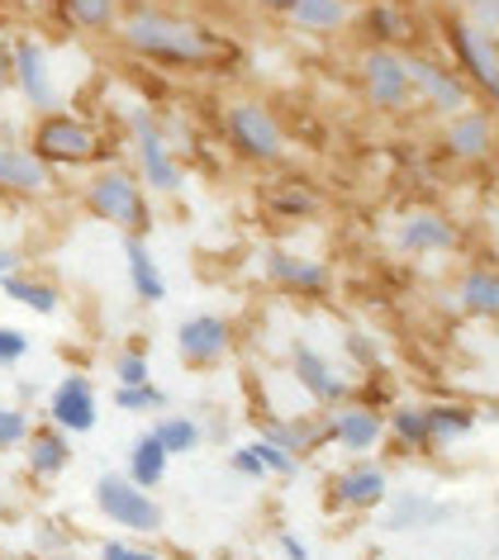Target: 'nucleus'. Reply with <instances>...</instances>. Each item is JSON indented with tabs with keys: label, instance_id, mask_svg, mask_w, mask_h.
I'll return each mask as SVG.
<instances>
[{
	"label": "nucleus",
	"instance_id": "f257e3e1",
	"mask_svg": "<svg viewBox=\"0 0 499 560\" xmlns=\"http://www.w3.org/2000/svg\"><path fill=\"white\" fill-rule=\"evenodd\" d=\"M124 44L143 58H162V62H182V67H205L219 58V38L205 34L200 24L172 20V15H134L124 24Z\"/></svg>",
	"mask_w": 499,
	"mask_h": 560
},
{
	"label": "nucleus",
	"instance_id": "f03ea898",
	"mask_svg": "<svg viewBox=\"0 0 499 560\" xmlns=\"http://www.w3.org/2000/svg\"><path fill=\"white\" fill-rule=\"evenodd\" d=\"M86 205L95 219L115 223V229H124L129 237H143L148 233V205H143V186L129 176V172H105L91 180L86 190Z\"/></svg>",
	"mask_w": 499,
	"mask_h": 560
},
{
	"label": "nucleus",
	"instance_id": "7ed1b4c3",
	"mask_svg": "<svg viewBox=\"0 0 499 560\" xmlns=\"http://www.w3.org/2000/svg\"><path fill=\"white\" fill-rule=\"evenodd\" d=\"M34 158L44 166H53V162L58 166H86V162L101 158V138L72 115H48L34 133Z\"/></svg>",
	"mask_w": 499,
	"mask_h": 560
},
{
	"label": "nucleus",
	"instance_id": "20e7f679",
	"mask_svg": "<svg viewBox=\"0 0 499 560\" xmlns=\"http://www.w3.org/2000/svg\"><path fill=\"white\" fill-rule=\"evenodd\" d=\"M95 503H101V513L109 523H119L129 532H158L162 527V509L129 480V475H105V480L95 485Z\"/></svg>",
	"mask_w": 499,
	"mask_h": 560
},
{
	"label": "nucleus",
	"instance_id": "39448f33",
	"mask_svg": "<svg viewBox=\"0 0 499 560\" xmlns=\"http://www.w3.org/2000/svg\"><path fill=\"white\" fill-rule=\"evenodd\" d=\"M229 138H233V148H239L243 158H253V162H276L281 158V148H286L281 124H276L262 105L229 109Z\"/></svg>",
	"mask_w": 499,
	"mask_h": 560
},
{
	"label": "nucleus",
	"instance_id": "423d86ee",
	"mask_svg": "<svg viewBox=\"0 0 499 560\" xmlns=\"http://www.w3.org/2000/svg\"><path fill=\"white\" fill-rule=\"evenodd\" d=\"M134 133H138V158H143V180L162 195H176L182 190V166L172 162V152H166L162 133H158V119H152L148 109L134 115Z\"/></svg>",
	"mask_w": 499,
	"mask_h": 560
},
{
	"label": "nucleus",
	"instance_id": "0eeeda50",
	"mask_svg": "<svg viewBox=\"0 0 499 560\" xmlns=\"http://www.w3.org/2000/svg\"><path fill=\"white\" fill-rule=\"evenodd\" d=\"M362 77H367V101L381 105V109H405L409 105V77H405V58L399 52H371L362 62Z\"/></svg>",
	"mask_w": 499,
	"mask_h": 560
},
{
	"label": "nucleus",
	"instance_id": "6e6552de",
	"mask_svg": "<svg viewBox=\"0 0 499 560\" xmlns=\"http://www.w3.org/2000/svg\"><path fill=\"white\" fill-rule=\"evenodd\" d=\"M405 77H409V91H419L438 115H462L466 101H471L462 81H456L452 72H442V67H433V62H423V58H409Z\"/></svg>",
	"mask_w": 499,
	"mask_h": 560
},
{
	"label": "nucleus",
	"instance_id": "1a4fd4ad",
	"mask_svg": "<svg viewBox=\"0 0 499 560\" xmlns=\"http://www.w3.org/2000/svg\"><path fill=\"white\" fill-rule=\"evenodd\" d=\"M452 48L462 52L466 72L476 77V86L485 95H499V58H495V38L476 30V24H452Z\"/></svg>",
	"mask_w": 499,
	"mask_h": 560
},
{
	"label": "nucleus",
	"instance_id": "9d476101",
	"mask_svg": "<svg viewBox=\"0 0 499 560\" xmlns=\"http://www.w3.org/2000/svg\"><path fill=\"white\" fill-rule=\"evenodd\" d=\"M10 72H15L20 91L30 95V105H38V109L58 105V91H53V81H48V58L34 38H20V44L10 48Z\"/></svg>",
	"mask_w": 499,
	"mask_h": 560
},
{
	"label": "nucleus",
	"instance_id": "9b49d317",
	"mask_svg": "<svg viewBox=\"0 0 499 560\" xmlns=\"http://www.w3.org/2000/svg\"><path fill=\"white\" fill-rule=\"evenodd\" d=\"M53 423L62 432H91L95 428V389L86 375H67L53 395Z\"/></svg>",
	"mask_w": 499,
	"mask_h": 560
},
{
	"label": "nucleus",
	"instance_id": "f8f14e48",
	"mask_svg": "<svg viewBox=\"0 0 499 560\" xmlns=\"http://www.w3.org/2000/svg\"><path fill=\"white\" fill-rule=\"evenodd\" d=\"M176 342H182L186 361H219L229 352V324L214 314H196L176 328Z\"/></svg>",
	"mask_w": 499,
	"mask_h": 560
},
{
	"label": "nucleus",
	"instance_id": "ddd939ff",
	"mask_svg": "<svg viewBox=\"0 0 499 560\" xmlns=\"http://www.w3.org/2000/svg\"><path fill=\"white\" fill-rule=\"evenodd\" d=\"M0 190L10 195H44L48 190V166L24 148L0 143Z\"/></svg>",
	"mask_w": 499,
	"mask_h": 560
},
{
	"label": "nucleus",
	"instance_id": "4468645a",
	"mask_svg": "<svg viewBox=\"0 0 499 560\" xmlns=\"http://www.w3.org/2000/svg\"><path fill=\"white\" fill-rule=\"evenodd\" d=\"M290 361H295V381H300L304 389H310V395H314L318 404H338V399H343V381L333 375V366L314 352L310 342H300L295 352H290Z\"/></svg>",
	"mask_w": 499,
	"mask_h": 560
},
{
	"label": "nucleus",
	"instance_id": "2eb2a0df",
	"mask_svg": "<svg viewBox=\"0 0 499 560\" xmlns=\"http://www.w3.org/2000/svg\"><path fill=\"white\" fill-rule=\"evenodd\" d=\"M333 499H338L343 509H376V503L385 499V475L376 466L343 470L338 480H333Z\"/></svg>",
	"mask_w": 499,
	"mask_h": 560
},
{
	"label": "nucleus",
	"instance_id": "dca6fc26",
	"mask_svg": "<svg viewBox=\"0 0 499 560\" xmlns=\"http://www.w3.org/2000/svg\"><path fill=\"white\" fill-rule=\"evenodd\" d=\"M267 271H271V280H281L286 290H300V295H318V290H328V271H324V266L304 261V257H295V252H271Z\"/></svg>",
	"mask_w": 499,
	"mask_h": 560
},
{
	"label": "nucleus",
	"instance_id": "f3484780",
	"mask_svg": "<svg viewBox=\"0 0 499 560\" xmlns=\"http://www.w3.org/2000/svg\"><path fill=\"white\" fill-rule=\"evenodd\" d=\"M495 143V129H490V115H476V109H462L452 124H448V148L456 152V158L476 162L485 158Z\"/></svg>",
	"mask_w": 499,
	"mask_h": 560
},
{
	"label": "nucleus",
	"instance_id": "a211bd4d",
	"mask_svg": "<svg viewBox=\"0 0 499 560\" xmlns=\"http://www.w3.org/2000/svg\"><path fill=\"white\" fill-rule=\"evenodd\" d=\"M452 243H456L452 223L438 214H409L399 223V247L405 252H448Z\"/></svg>",
	"mask_w": 499,
	"mask_h": 560
},
{
	"label": "nucleus",
	"instance_id": "6ab92c4d",
	"mask_svg": "<svg viewBox=\"0 0 499 560\" xmlns=\"http://www.w3.org/2000/svg\"><path fill=\"white\" fill-rule=\"evenodd\" d=\"M385 432V418L371 413V409H338L333 413V438H338L348 452H367V446H376Z\"/></svg>",
	"mask_w": 499,
	"mask_h": 560
},
{
	"label": "nucleus",
	"instance_id": "aec40b11",
	"mask_svg": "<svg viewBox=\"0 0 499 560\" xmlns=\"http://www.w3.org/2000/svg\"><path fill=\"white\" fill-rule=\"evenodd\" d=\"M124 257H129V280H134V290L143 295L148 304H158L166 295V285H162V276H158V261H152V252L143 247V237H129L124 243Z\"/></svg>",
	"mask_w": 499,
	"mask_h": 560
},
{
	"label": "nucleus",
	"instance_id": "412c9836",
	"mask_svg": "<svg viewBox=\"0 0 499 560\" xmlns=\"http://www.w3.org/2000/svg\"><path fill=\"white\" fill-rule=\"evenodd\" d=\"M462 310L476 314V318L499 314V276L490 271V266H476V271L462 280Z\"/></svg>",
	"mask_w": 499,
	"mask_h": 560
},
{
	"label": "nucleus",
	"instance_id": "4be33fe9",
	"mask_svg": "<svg viewBox=\"0 0 499 560\" xmlns=\"http://www.w3.org/2000/svg\"><path fill=\"white\" fill-rule=\"evenodd\" d=\"M162 475H166V452H162V442L152 438V432H143V438L134 442V452H129V480L138 489H152V485H162Z\"/></svg>",
	"mask_w": 499,
	"mask_h": 560
},
{
	"label": "nucleus",
	"instance_id": "5701e85b",
	"mask_svg": "<svg viewBox=\"0 0 499 560\" xmlns=\"http://www.w3.org/2000/svg\"><path fill=\"white\" fill-rule=\"evenodd\" d=\"M290 20H295L300 30L328 34L348 20V5H343V0H295V5H290Z\"/></svg>",
	"mask_w": 499,
	"mask_h": 560
},
{
	"label": "nucleus",
	"instance_id": "b1692460",
	"mask_svg": "<svg viewBox=\"0 0 499 560\" xmlns=\"http://www.w3.org/2000/svg\"><path fill=\"white\" fill-rule=\"evenodd\" d=\"M428 413V442H456L476 428V413L462 409V404H438V409H423Z\"/></svg>",
	"mask_w": 499,
	"mask_h": 560
},
{
	"label": "nucleus",
	"instance_id": "393cba45",
	"mask_svg": "<svg viewBox=\"0 0 499 560\" xmlns=\"http://www.w3.org/2000/svg\"><path fill=\"white\" fill-rule=\"evenodd\" d=\"M67 460H72V452H67L62 432H34L30 438V470L34 475H58V470H67Z\"/></svg>",
	"mask_w": 499,
	"mask_h": 560
},
{
	"label": "nucleus",
	"instance_id": "a878e982",
	"mask_svg": "<svg viewBox=\"0 0 499 560\" xmlns=\"http://www.w3.org/2000/svg\"><path fill=\"white\" fill-rule=\"evenodd\" d=\"M5 295H10V300H20V304H30L34 314H53V310H58V290L44 285V280L5 276Z\"/></svg>",
	"mask_w": 499,
	"mask_h": 560
},
{
	"label": "nucleus",
	"instance_id": "bb28decb",
	"mask_svg": "<svg viewBox=\"0 0 499 560\" xmlns=\"http://www.w3.org/2000/svg\"><path fill=\"white\" fill-rule=\"evenodd\" d=\"M152 438L162 442L166 456H182V452H190V446L200 442V428L190 423V418H162V423L152 428Z\"/></svg>",
	"mask_w": 499,
	"mask_h": 560
},
{
	"label": "nucleus",
	"instance_id": "cd10ccee",
	"mask_svg": "<svg viewBox=\"0 0 499 560\" xmlns=\"http://www.w3.org/2000/svg\"><path fill=\"white\" fill-rule=\"evenodd\" d=\"M391 428H395V438L399 442H409V446H428V413L423 409H395V418H391Z\"/></svg>",
	"mask_w": 499,
	"mask_h": 560
},
{
	"label": "nucleus",
	"instance_id": "c85d7f7f",
	"mask_svg": "<svg viewBox=\"0 0 499 560\" xmlns=\"http://www.w3.org/2000/svg\"><path fill=\"white\" fill-rule=\"evenodd\" d=\"M67 15L86 30H105L115 20V0H67Z\"/></svg>",
	"mask_w": 499,
	"mask_h": 560
},
{
	"label": "nucleus",
	"instance_id": "c756f323",
	"mask_svg": "<svg viewBox=\"0 0 499 560\" xmlns=\"http://www.w3.org/2000/svg\"><path fill=\"white\" fill-rule=\"evenodd\" d=\"M119 409H129V413H143V409H166V395L162 389H152L148 385H119V395H115Z\"/></svg>",
	"mask_w": 499,
	"mask_h": 560
},
{
	"label": "nucleus",
	"instance_id": "7c9ffc66",
	"mask_svg": "<svg viewBox=\"0 0 499 560\" xmlns=\"http://www.w3.org/2000/svg\"><path fill=\"white\" fill-rule=\"evenodd\" d=\"M253 456L262 460L267 475H295V466H300V456H290L286 446H276V442H253Z\"/></svg>",
	"mask_w": 499,
	"mask_h": 560
},
{
	"label": "nucleus",
	"instance_id": "2f4dec72",
	"mask_svg": "<svg viewBox=\"0 0 499 560\" xmlns=\"http://www.w3.org/2000/svg\"><path fill=\"white\" fill-rule=\"evenodd\" d=\"M438 517H448V509H433V503H423V499H405L399 509L391 513V527H414V523H438Z\"/></svg>",
	"mask_w": 499,
	"mask_h": 560
},
{
	"label": "nucleus",
	"instance_id": "473e14b6",
	"mask_svg": "<svg viewBox=\"0 0 499 560\" xmlns=\"http://www.w3.org/2000/svg\"><path fill=\"white\" fill-rule=\"evenodd\" d=\"M115 375H119V385H148V381H152L148 357H143V352H124L119 366H115Z\"/></svg>",
	"mask_w": 499,
	"mask_h": 560
},
{
	"label": "nucleus",
	"instance_id": "72a5a7b5",
	"mask_svg": "<svg viewBox=\"0 0 499 560\" xmlns=\"http://www.w3.org/2000/svg\"><path fill=\"white\" fill-rule=\"evenodd\" d=\"M30 438V418L20 409H0V446H20Z\"/></svg>",
	"mask_w": 499,
	"mask_h": 560
},
{
	"label": "nucleus",
	"instance_id": "f704fd0d",
	"mask_svg": "<svg viewBox=\"0 0 499 560\" xmlns=\"http://www.w3.org/2000/svg\"><path fill=\"white\" fill-rule=\"evenodd\" d=\"M24 352H30V338L20 328H0V366H15Z\"/></svg>",
	"mask_w": 499,
	"mask_h": 560
},
{
	"label": "nucleus",
	"instance_id": "c9c22d12",
	"mask_svg": "<svg viewBox=\"0 0 499 560\" xmlns=\"http://www.w3.org/2000/svg\"><path fill=\"white\" fill-rule=\"evenodd\" d=\"M101 560H162V556H152L143 551V546H129V541H105V551Z\"/></svg>",
	"mask_w": 499,
	"mask_h": 560
},
{
	"label": "nucleus",
	"instance_id": "e433bc0d",
	"mask_svg": "<svg viewBox=\"0 0 499 560\" xmlns=\"http://www.w3.org/2000/svg\"><path fill=\"white\" fill-rule=\"evenodd\" d=\"M233 470H239V475H257V480L267 475V470H262V460L253 456V446H239V452H233Z\"/></svg>",
	"mask_w": 499,
	"mask_h": 560
},
{
	"label": "nucleus",
	"instance_id": "4c0bfd02",
	"mask_svg": "<svg viewBox=\"0 0 499 560\" xmlns=\"http://www.w3.org/2000/svg\"><path fill=\"white\" fill-rule=\"evenodd\" d=\"M471 15H476V30L495 34V0H471Z\"/></svg>",
	"mask_w": 499,
	"mask_h": 560
},
{
	"label": "nucleus",
	"instance_id": "58836bf2",
	"mask_svg": "<svg viewBox=\"0 0 499 560\" xmlns=\"http://www.w3.org/2000/svg\"><path fill=\"white\" fill-rule=\"evenodd\" d=\"M348 342H352V357L357 361H376V347H371L367 338H348Z\"/></svg>",
	"mask_w": 499,
	"mask_h": 560
},
{
	"label": "nucleus",
	"instance_id": "ea45409f",
	"mask_svg": "<svg viewBox=\"0 0 499 560\" xmlns=\"http://www.w3.org/2000/svg\"><path fill=\"white\" fill-rule=\"evenodd\" d=\"M10 81H15V72H10V48L0 44V91H5Z\"/></svg>",
	"mask_w": 499,
	"mask_h": 560
},
{
	"label": "nucleus",
	"instance_id": "a19ab883",
	"mask_svg": "<svg viewBox=\"0 0 499 560\" xmlns=\"http://www.w3.org/2000/svg\"><path fill=\"white\" fill-rule=\"evenodd\" d=\"M10 266H20V252L15 247H0V276H10Z\"/></svg>",
	"mask_w": 499,
	"mask_h": 560
},
{
	"label": "nucleus",
	"instance_id": "79ce46f5",
	"mask_svg": "<svg viewBox=\"0 0 499 560\" xmlns=\"http://www.w3.org/2000/svg\"><path fill=\"white\" fill-rule=\"evenodd\" d=\"M281 546H286V556H290V560H304V546H300L295 537H281Z\"/></svg>",
	"mask_w": 499,
	"mask_h": 560
},
{
	"label": "nucleus",
	"instance_id": "37998d69",
	"mask_svg": "<svg viewBox=\"0 0 499 560\" xmlns=\"http://www.w3.org/2000/svg\"><path fill=\"white\" fill-rule=\"evenodd\" d=\"M262 5H267V10H290L295 0H262Z\"/></svg>",
	"mask_w": 499,
	"mask_h": 560
},
{
	"label": "nucleus",
	"instance_id": "c03bdc74",
	"mask_svg": "<svg viewBox=\"0 0 499 560\" xmlns=\"http://www.w3.org/2000/svg\"><path fill=\"white\" fill-rule=\"evenodd\" d=\"M58 560H67V556H58Z\"/></svg>",
	"mask_w": 499,
	"mask_h": 560
}]
</instances>
